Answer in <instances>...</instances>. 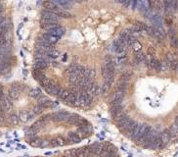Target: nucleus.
<instances>
[{
    "instance_id": "obj_17",
    "label": "nucleus",
    "mask_w": 178,
    "mask_h": 157,
    "mask_svg": "<svg viewBox=\"0 0 178 157\" xmlns=\"http://www.w3.org/2000/svg\"><path fill=\"white\" fill-rule=\"evenodd\" d=\"M170 44H171V46H173V47L178 46V37L176 35L170 38Z\"/></svg>"
},
{
    "instance_id": "obj_24",
    "label": "nucleus",
    "mask_w": 178,
    "mask_h": 157,
    "mask_svg": "<svg viewBox=\"0 0 178 157\" xmlns=\"http://www.w3.org/2000/svg\"><path fill=\"white\" fill-rule=\"evenodd\" d=\"M132 46H133V49H134L135 51H139V50L141 49V44H140L138 41H136Z\"/></svg>"
},
{
    "instance_id": "obj_10",
    "label": "nucleus",
    "mask_w": 178,
    "mask_h": 157,
    "mask_svg": "<svg viewBox=\"0 0 178 157\" xmlns=\"http://www.w3.org/2000/svg\"><path fill=\"white\" fill-rule=\"evenodd\" d=\"M154 36L157 38V39H159L160 41H162L163 39H164V37H166L163 35H161V34H160V32L156 29V28H154Z\"/></svg>"
},
{
    "instance_id": "obj_32",
    "label": "nucleus",
    "mask_w": 178,
    "mask_h": 157,
    "mask_svg": "<svg viewBox=\"0 0 178 157\" xmlns=\"http://www.w3.org/2000/svg\"><path fill=\"white\" fill-rule=\"evenodd\" d=\"M23 26H24V24H23V23H21V24H20V25H19V28H18V34H19V30H20V29H22V28H23Z\"/></svg>"
},
{
    "instance_id": "obj_30",
    "label": "nucleus",
    "mask_w": 178,
    "mask_h": 157,
    "mask_svg": "<svg viewBox=\"0 0 178 157\" xmlns=\"http://www.w3.org/2000/svg\"><path fill=\"white\" fill-rule=\"evenodd\" d=\"M110 61H113V58L111 55H106L105 57V62H110Z\"/></svg>"
},
{
    "instance_id": "obj_20",
    "label": "nucleus",
    "mask_w": 178,
    "mask_h": 157,
    "mask_svg": "<svg viewBox=\"0 0 178 157\" xmlns=\"http://www.w3.org/2000/svg\"><path fill=\"white\" fill-rule=\"evenodd\" d=\"M7 32H8V28L5 26H0V36L2 35H6Z\"/></svg>"
},
{
    "instance_id": "obj_8",
    "label": "nucleus",
    "mask_w": 178,
    "mask_h": 157,
    "mask_svg": "<svg viewBox=\"0 0 178 157\" xmlns=\"http://www.w3.org/2000/svg\"><path fill=\"white\" fill-rule=\"evenodd\" d=\"M146 59H147V57H146V55L143 52H138L137 53V55L135 56V60H136L139 64H140V63H144Z\"/></svg>"
},
{
    "instance_id": "obj_19",
    "label": "nucleus",
    "mask_w": 178,
    "mask_h": 157,
    "mask_svg": "<svg viewBox=\"0 0 178 157\" xmlns=\"http://www.w3.org/2000/svg\"><path fill=\"white\" fill-rule=\"evenodd\" d=\"M108 70H107V68H106V66L105 65H103L101 67V75H102V77L105 79L106 77H107V75H108Z\"/></svg>"
},
{
    "instance_id": "obj_11",
    "label": "nucleus",
    "mask_w": 178,
    "mask_h": 157,
    "mask_svg": "<svg viewBox=\"0 0 178 157\" xmlns=\"http://www.w3.org/2000/svg\"><path fill=\"white\" fill-rule=\"evenodd\" d=\"M9 120H10V122L12 123V124H14V125H17V124L20 122L19 116L17 115V114H14V113L10 115V117H9Z\"/></svg>"
},
{
    "instance_id": "obj_37",
    "label": "nucleus",
    "mask_w": 178,
    "mask_h": 157,
    "mask_svg": "<svg viewBox=\"0 0 178 157\" xmlns=\"http://www.w3.org/2000/svg\"><path fill=\"white\" fill-rule=\"evenodd\" d=\"M0 3H1V0H0Z\"/></svg>"
},
{
    "instance_id": "obj_26",
    "label": "nucleus",
    "mask_w": 178,
    "mask_h": 157,
    "mask_svg": "<svg viewBox=\"0 0 178 157\" xmlns=\"http://www.w3.org/2000/svg\"><path fill=\"white\" fill-rule=\"evenodd\" d=\"M6 42H7L6 35H2V36H0V46L3 45V44H5Z\"/></svg>"
},
{
    "instance_id": "obj_3",
    "label": "nucleus",
    "mask_w": 178,
    "mask_h": 157,
    "mask_svg": "<svg viewBox=\"0 0 178 157\" xmlns=\"http://www.w3.org/2000/svg\"><path fill=\"white\" fill-rule=\"evenodd\" d=\"M43 7L45 8V9H47V10H51V11L53 12H56L57 10H59L61 9V7L57 5L54 1L52 0H47V1H45L44 3H43Z\"/></svg>"
},
{
    "instance_id": "obj_16",
    "label": "nucleus",
    "mask_w": 178,
    "mask_h": 157,
    "mask_svg": "<svg viewBox=\"0 0 178 157\" xmlns=\"http://www.w3.org/2000/svg\"><path fill=\"white\" fill-rule=\"evenodd\" d=\"M178 68V60L177 59H174L170 62V65H169V69H171L173 71H176Z\"/></svg>"
},
{
    "instance_id": "obj_14",
    "label": "nucleus",
    "mask_w": 178,
    "mask_h": 157,
    "mask_svg": "<svg viewBox=\"0 0 178 157\" xmlns=\"http://www.w3.org/2000/svg\"><path fill=\"white\" fill-rule=\"evenodd\" d=\"M135 25H136L139 29H141V32H145V30H146V29L148 28V26H147L146 24L143 23V22H139V21L135 22Z\"/></svg>"
},
{
    "instance_id": "obj_34",
    "label": "nucleus",
    "mask_w": 178,
    "mask_h": 157,
    "mask_svg": "<svg viewBox=\"0 0 178 157\" xmlns=\"http://www.w3.org/2000/svg\"><path fill=\"white\" fill-rule=\"evenodd\" d=\"M174 124H176L178 126V115L176 116V118H175V122H174Z\"/></svg>"
},
{
    "instance_id": "obj_13",
    "label": "nucleus",
    "mask_w": 178,
    "mask_h": 157,
    "mask_svg": "<svg viewBox=\"0 0 178 157\" xmlns=\"http://www.w3.org/2000/svg\"><path fill=\"white\" fill-rule=\"evenodd\" d=\"M132 77V73L131 72H125L124 74L121 76L120 78V81H129V80Z\"/></svg>"
},
{
    "instance_id": "obj_36",
    "label": "nucleus",
    "mask_w": 178,
    "mask_h": 157,
    "mask_svg": "<svg viewBox=\"0 0 178 157\" xmlns=\"http://www.w3.org/2000/svg\"><path fill=\"white\" fill-rule=\"evenodd\" d=\"M176 10L178 11V0H176Z\"/></svg>"
},
{
    "instance_id": "obj_1",
    "label": "nucleus",
    "mask_w": 178,
    "mask_h": 157,
    "mask_svg": "<svg viewBox=\"0 0 178 157\" xmlns=\"http://www.w3.org/2000/svg\"><path fill=\"white\" fill-rule=\"evenodd\" d=\"M40 15H41V18L51 19V20H55V21H57V22H59L60 19H61V18H60L55 12L51 11V10H47V9L42 10L41 13H40Z\"/></svg>"
},
{
    "instance_id": "obj_27",
    "label": "nucleus",
    "mask_w": 178,
    "mask_h": 157,
    "mask_svg": "<svg viewBox=\"0 0 178 157\" xmlns=\"http://www.w3.org/2000/svg\"><path fill=\"white\" fill-rule=\"evenodd\" d=\"M156 53V50H155L154 47H149L148 48V54L149 55H154Z\"/></svg>"
},
{
    "instance_id": "obj_23",
    "label": "nucleus",
    "mask_w": 178,
    "mask_h": 157,
    "mask_svg": "<svg viewBox=\"0 0 178 157\" xmlns=\"http://www.w3.org/2000/svg\"><path fill=\"white\" fill-rule=\"evenodd\" d=\"M176 10V0H170V11Z\"/></svg>"
},
{
    "instance_id": "obj_6",
    "label": "nucleus",
    "mask_w": 178,
    "mask_h": 157,
    "mask_svg": "<svg viewBox=\"0 0 178 157\" xmlns=\"http://www.w3.org/2000/svg\"><path fill=\"white\" fill-rule=\"evenodd\" d=\"M30 96L38 100V99L41 98L42 96H43V94H42V92L38 89V88H33V89H30Z\"/></svg>"
},
{
    "instance_id": "obj_9",
    "label": "nucleus",
    "mask_w": 178,
    "mask_h": 157,
    "mask_svg": "<svg viewBox=\"0 0 178 157\" xmlns=\"http://www.w3.org/2000/svg\"><path fill=\"white\" fill-rule=\"evenodd\" d=\"M59 22L55 21V20H51V19H45V18H41L40 19V26L43 25H51V24H58Z\"/></svg>"
},
{
    "instance_id": "obj_29",
    "label": "nucleus",
    "mask_w": 178,
    "mask_h": 157,
    "mask_svg": "<svg viewBox=\"0 0 178 157\" xmlns=\"http://www.w3.org/2000/svg\"><path fill=\"white\" fill-rule=\"evenodd\" d=\"M131 1H132V0H125L124 3H123L122 5L124 6L125 8H128V7L130 6V4H131Z\"/></svg>"
},
{
    "instance_id": "obj_7",
    "label": "nucleus",
    "mask_w": 178,
    "mask_h": 157,
    "mask_svg": "<svg viewBox=\"0 0 178 157\" xmlns=\"http://www.w3.org/2000/svg\"><path fill=\"white\" fill-rule=\"evenodd\" d=\"M167 132L170 134V137H176V135H178V126L176 124H173L172 126H170V128L167 130Z\"/></svg>"
},
{
    "instance_id": "obj_35",
    "label": "nucleus",
    "mask_w": 178,
    "mask_h": 157,
    "mask_svg": "<svg viewBox=\"0 0 178 157\" xmlns=\"http://www.w3.org/2000/svg\"><path fill=\"white\" fill-rule=\"evenodd\" d=\"M39 4H41V0H37V2H36V5L38 6Z\"/></svg>"
},
{
    "instance_id": "obj_12",
    "label": "nucleus",
    "mask_w": 178,
    "mask_h": 157,
    "mask_svg": "<svg viewBox=\"0 0 178 157\" xmlns=\"http://www.w3.org/2000/svg\"><path fill=\"white\" fill-rule=\"evenodd\" d=\"M43 109H44V108L42 107L41 105L39 104V103H37V104L32 108V112L35 114V116H36V115H38L39 113H41L42 111H43Z\"/></svg>"
},
{
    "instance_id": "obj_21",
    "label": "nucleus",
    "mask_w": 178,
    "mask_h": 157,
    "mask_svg": "<svg viewBox=\"0 0 178 157\" xmlns=\"http://www.w3.org/2000/svg\"><path fill=\"white\" fill-rule=\"evenodd\" d=\"M145 32L147 33V35H151V36H154V28L153 27H148Z\"/></svg>"
},
{
    "instance_id": "obj_18",
    "label": "nucleus",
    "mask_w": 178,
    "mask_h": 157,
    "mask_svg": "<svg viewBox=\"0 0 178 157\" xmlns=\"http://www.w3.org/2000/svg\"><path fill=\"white\" fill-rule=\"evenodd\" d=\"M125 59H126V55H124V53L123 54H119V56H118V58H117V62L120 64V63H123V61H124Z\"/></svg>"
},
{
    "instance_id": "obj_4",
    "label": "nucleus",
    "mask_w": 178,
    "mask_h": 157,
    "mask_svg": "<svg viewBox=\"0 0 178 157\" xmlns=\"http://www.w3.org/2000/svg\"><path fill=\"white\" fill-rule=\"evenodd\" d=\"M52 1H54L59 7H62L64 9H69L70 7L73 5V3L71 2L70 0H52Z\"/></svg>"
},
{
    "instance_id": "obj_5",
    "label": "nucleus",
    "mask_w": 178,
    "mask_h": 157,
    "mask_svg": "<svg viewBox=\"0 0 178 157\" xmlns=\"http://www.w3.org/2000/svg\"><path fill=\"white\" fill-rule=\"evenodd\" d=\"M160 140H161V141H162V143L163 144H167L168 143V141L170 140V134H168V132H167V130L166 131H164V132H162V133H160Z\"/></svg>"
},
{
    "instance_id": "obj_25",
    "label": "nucleus",
    "mask_w": 178,
    "mask_h": 157,
    "mask_svg": "<svg viewBox=\"0 0 178 157\" xmlns=\"http://www.w3.org/2000/svg\"><path fill=\"white\" fill-rule=\"evenodd\" d=\"M168 35H169V37H170V38H171V37H173V36H175V35H176L175 29H172V28H169V29H168Z\"/></svg>"
},
{
    "instance_id": "obj_38",
    "label": "nucleus",
    "mask_w": 178,
    "mask_h": 157,
    "mask_svg": "<svg viewBox=\"0 0 178 157\" xmlns=\"http://www.w3.org/2000/svg\"><path fill=\"white\" fill-rule=\"evenodd\" d=\"M177 47H178V46H177Z\"/></svg>"
},
{
    "instance_id": "obj_28",
    "label": "nucleus",
    "mask_w": 178,
    "mask_h": 157,
    "mask_svg": "<svg viewBox=\"0 0 178 157\" xmlns=\"http://www.w3.org/2000/svg\"><path fill=\"white\" fill-rule=\"evenodd\" d=\"M137 3H138V0H132V1H131V4H132V10H135V9H136Z\"/></svg>"
},
{
    "instance_id": "obj_15",
    "label": "nucleus",
    "mask_w": 178,
    "mask_h": 157,
    "mask_svg": "<svg viewBox=\"0 0 178 157\" xmlns=\"http://www.w3.org/2000/svg\"><path fill=\"white\" fill-rule=\"evenodd\" d=\"M19 119L21 120V121H28V112H24V111H21L20 113H19Z\"/></svg>"
},
{
    "instance_id": "obj_22",
    "label": "nucleus",
    "mask_w": 178,
    "mask_h": 157,
    "mask_svg": "<svg viewBox=\"0 0 178 157\" xmlns=\"http://www.w3.org/2000/svg\"><path fill=\"white\" fill-rule=\"evenodd\" d=\"M174 56H173V55H172L171 53L170 52H167L166 53V60H167V61H168V62H171L172 60H174Z\"/></svg>"
},
{
    "instance_id": "obj_33",
    "label": "nucleus",
    "mask_w": 178,
    "mask_h": 157,
    "mask_svg": "<svg viewBox=\"0 0 178 157\" xmlns=\"http://www.w3.org/2000/svg\"><path fill=\"white\" fill-rule=\"evenodd\" d=\"M4 11V8H3V5L0 3V13H2V12Z\"/></svg>"
},
{
    "instance_id": "obj_31",
    "label": "nucleus",
    "mask_w": 178,
    "mask_h": 157,
    "mask_svg": "<svg viewBox=\"0 0 178 157\" xmlns=\"http://www.w3.org/2000/svg\"><path fill=\"white\" fill-rule=\"evenodd\" d=\"M51 65H52L53 67H59V64H58L57 62H52V61H51Z\"/></svg>"
},
{
    "instance_id": "obj_2",
    "label": "nucleus",
    "mask_w": 178,
    "mask_h": 157,
    "mask_svg": "<svg viewBox=\"0 0 178 157\" xmlns=\"http://www.w3.org/2000/svg\"><path fill=\"white\" fill-rule=\"evenodd\" d=\"M67 139L70 140L71 143H78L83 140L80 134H78L77 132H69L67 134Z\"/></svg>"
}]
</instances>
